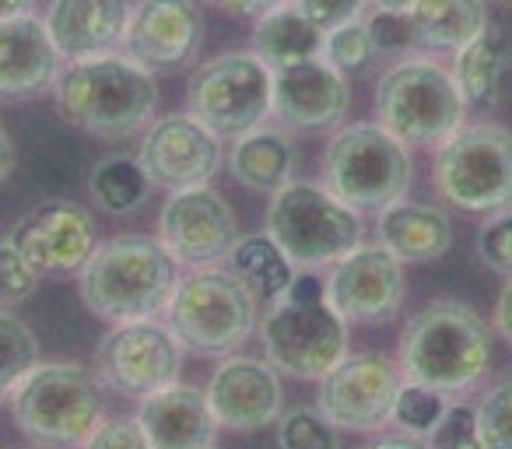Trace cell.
Instances as JSON below:
<instances>
[{
    "label": "cell",
    "mask_w": 512,
    "mask_h": 449,
    "mask_svg": "<svg viewBox=\"0 0 512 449\" xmlns=\"http://www.w3.org/2000/svg\"><path fill=\"white\" fill-rule=\"evenodd\" d=\"M137 421L151 449H214L221 428L207 404V390L179 383V379L141 397Z\"/></svg>",
    "instance_id": "obj_21"
},
{
    "label": "cell",
    "mask_w": 512,
    "mask_h": 449,
    "mask_svg": "<svg viewBox=\"0 0 512 449\" xmlns=\"http://www.w3.org/2000/svg\"><path fill=\"white\" fill-rule=\"evenodd\" d=\"M60 120L102 141L134 137L155 120L158 85L148 67L127 53H95L67 60L53 81Z\"/></svg>",
    "instance_id": "obj_1"
},
{
    "label": "cell",
    "mask_w": 512,
    "mask_h": 449,
    "mask_svg": "<svg viewBox=\"0 0 512 449\" xmlns=\"http://www.w3.org/2000/svg\"><path fill=\"white\" fill-rule=\"evenodd\" d=\"M397 365L411 383L463 393L488 372L491 330L467 302L435 299L407 320Z\"/></svg>",
    "instance_id": "obj_3"
},
{
    "label": "cell",
    "mask_w": 512,
    "mask_h": 449,
    "mask_svg": "<svg viewBox=\"0 0 512 449\" xmlns=\"http://www.w3.org/2000/svg\"><path fill=\"white\" fill-rule=\"evenodd\" d=\"M404 386V372L386 355H344L341 365L320 379V407L337 428L376 432L393 418V400Z\"/></svg>",
    "instance_id": "obj_14"
},
{
    "label": "cell",
    "mask_w": 512,
    "mask_h": 449,
    "mask_svg": "<svg viewBox=\"0 0 512 449\" xmlns=\"http://www.w3.org/2000/svg\"><path fill=\"white\" fill-rule=\"evenodd\" d=\"M327 299L344 323H386L404 302V267L383 243H362L330 267Z\"/></svg>",
    "instance_id": "obj_15"
},
{
    "label": "cell",
    "mask_w": 512,
    "mask_h": 449,
    "mask_svg": "<svg viewBox=\"0 0 512 449\" xmlns=\"http://www.w3.org/2000/svg\"><path fill=\"white\" fill-rule=\"evenodd\" d=\"M477 253L481 260L502 278H512V207L491 211L477 236Z\"/></svg>",
    "instance_id": "obj_37"
},
{
    "label": "cell",
    "mask_w": 512,
    "mask_h": 449,
    "mask_svg": "<svg viewBox=\"0 0 512 449\" xmlns=\"http://www.w3.org/2000/svg\"><path fill=\"white\" fill-rule=\"evenodd\" d=\"M495 330L498 337L512 344V278H505L502 292H498V302H495Z\"/></svg>",
    "instance_id": "obj_43"
},
{
    "label": "cell",
    "mask_w": 512,
    "mask_h": 449,
    "mask_svg": "<svg viewBox=\"0 0 512 449\" xmlns=\"http://www.w3.org/2000/svg\"><path fill=\"white\" fill-rule=\"evenodd\" d=\"M39 278H43V274L22 257V250H18L11 239H4V243H0V309L29 302L39 288Z\"/></svg>",
    "instance_id": "obj_36"
},
{
    "label": "cell",
    "mask_w": 512,
    "mask_h": 449,
    "mask_svg": "<svg viewBox=\"0 0 512 449\" xmlns=\"http://www.w3.org/2000/svg\"><path fill=\"white\" fill-rule=\"evenodd\" d=\"M256 299L239 274L225 267H193L179 278L165 320L186 351L204 358H225L239 351L256 330Z\"/></svg>",
    "instance_id": "obj_7"
},
{
    "label": "cell",
    "mask_w": 512,
    "mask_h": 449,
    "mask_svg": "<svg viewBox=\"0 0 512 449\" xmlns=\"http://www.w3.org/2000/svg\"><path fill=\"white\" fill-rule=\"evenodd\" d=\"M11 169H15V144H11V134L0 123V183L11 176Z\"/></svg>",
    "instance_id": "obj_44"
},
{
    "label": "cell",
    "mask_w": 512,
    "mask_h": 449,
    "mask_svg": "<svg viewBox=\"0 0 512 449\" xmlns=\"http://www.w3.org/2000/svg\"><path fill=\"white\" fill-rule=\"evenodd\" d=\"M46 29L64 60L113 53L130 25V0H50Z\"/></svg>",
    "instance_id": "obj_23"
},
{
    "label": "cell",
    "mask_w": 512,
    "mask_h": 449,
    "mask_svg": "<svg viewBox=\"0 0 512 449\" xmlns=\"http://www.w3.org/2000/svg\"><path fill=\"white\" fill-rule=\"evenodd\" d=\"M407 18L414 43L439 53H456L488 25L484 0H418Z\"/></svg>",
    "instance_id": "obj_28"
},
{
    "label": "cell",
    "mask_w": 512,
    "mask_h": 449,
    "mask_svg": "<svg viewBox=\"0 0 512 449\" xmlns=\"http://www.w3.org/2000/svg\"><path fill=\"white\" fill-rule=\"evenodd\" d=\"M148 176L141 162L127 155H109L88 172V193L106 214H134L148 200Z\"/></svg>",
    "instance_id": "obj_30"
},
{
    "label": "cell",
    "mask_w": 512,
    "mask_h": 449,
    "mask_svg": "<svg viewBox=\"0 0 512 449\" xmlns=\"http://www.w3.org/2000/svg\"><path fill=\"white\" fill-rule=\"evenodd\" d=\"M179 285V264L158 239L116 236L95 246L78 271L81 302L99 320H151L169 306Z\"/></svg>",
    "instance_id": "obj_2"
},
{
    "label": "cell",
    "mask_w": 512,
    "mask_h": 449,
    "mask_svg": "<svg viewBox=\"0 0 512 449\" xmlns=\"http://www.w3.org/2000/svg\"><path fill=\"white\" fill-rule=\"evenodd\" d=\"M295 4H299L302 15L320 25L323 32L337 29V25H344V22H355V18H362V8H365V0H295Z\"/></svg>",
    "instance_id": "obj_41"
},
{
    "label": "cell",
    "mask_w": 512,
    "mask_h": 449,
    "mask_svg": "<svg viewBox=\"0 0 512 449\" xmlns=\"http://www.w3.org/2000/svg\"><path fill=\"white\" fill-rule=\"evenodd\" d=\"M281 449H341V428L320 407H292L278 418Z\"/></svg>",
    "instance_id": "obj_33"
},
{
    "label": "cell",
    "mask_w": 512,
    "mask_h": 449,
    "mask_svg": "<svg viewBox=\"0 0 512 449\" xmlns=\"http://www.w3.org/2000/svg\"><path fill=\"white\" fill-rule=\"evenodd\" d=\"M428 449H484L477 435V418L470 404H449L439 425L425 435Z\"/></svg>",
    "instance_id": "obj_38"
},
{
    "label": "cell",
    "mask_w": 512,
    "mask_h": 449,
    "mask_svg": "<svg viewBox=\"0 0 512 449\" xmlns=\"http://www.w3.org/2000/svg\"><path fill=\"white\" fill-rule=\"evenodd\" d=\"M435 190L470 214L512 207V134L495 123L456 127L435 148Z\"/></svg>",
    "instance_id": "obj_10"
},
{
    "label": "cell",
    "mask_w": 512,
    "mask_h": 449,
    "mask_svg": "<svg viewBox=\"0 0 512 449\" xmlns=\"http://www.w3.org/2000/svg\"><path fill=\"white\" fill-rule=\"evenodd\" d=\"M267 232L302 271L334 267L365 243L362 211L337 200L323 183L292 179L271 193Z\"/></svg>",
    "instance_id": "obj_6"
},
{
    "label": "cell",
    "mask_w": 512,
    "mask_h": 449,
    "mask_svg": "<svg viewBox=\"0 0 512 449\" xmlns=\"http://www.w3.org/2000/svg\"><path fill=\"white\" fill-rule=\"evenodd\" d=\"M327 64H334L337 71H358L365 67V60L372 57V39H369V25L362 18L355 22H344L337 29H330L323 36V53H320Z\"/></svg>",
    "instance_id": "obj_35"
},
{
    "label": "cell",
    "mask_w": 512,
    "mask_h": 449,
    "mask_svg": "<svg viewBox=\"0 0 512 449\" xmlns=\"http://www.w3.org/2000/svg\"><path fill=\"white\" fill-rule=\"evenodd\" d=\"M348 106V78L323 57L271 71V113L285 130H302V134L327 130L344 120Z\"/></svg>",
    "instance_id": "obj_19"
},
{
    "label": "cell",
    "mask_w": 512,
    "mask_h": 449,
    "mask_svg": "<svg viewBox=\"0 0 512 449\" xmlns=\"http://www.w3.org/2000/svg\"><path fill=\"white\" fill-rule=\"evenodd\" d=\"M18 432L46 449H78L106 421V390L78 362L36 365L11 390Z\"/></svg>",
    "instance_id": "obj_4"
},
{
    "label": "cell",
    "mask_w": 512,
    "mask_h": 449,
    "mask_svg": "<svg viewBox=\"0 0 512 449\" xmlns=\"http://www.w3.org/2000/svg\"><path fill=\"white\" fill-rule=\"evenodd\" d=\"M39 274H74L95 250V218L74 200H43L11 232Z\"/></svg>",
    "instance_id": "obj_18"
},
{
    "label": "cell",
    "mask_w": 512,
    "mask_h": 449,
    "mask_svg": "<svg viewBox=\"0 0 512 449\" xmlns=\"http://www.w3.org/2000/svg\"><path fill=\"white\" fill-rule=\"evenodd\" d=\"M39 365V341L25 320L0 309V400Z\"/></svg>",
    "instance_id": "obj_31"
},
{
    "label": "cell",
    "mask_w": 512,
    "mask_h": 449,
    "mask_svg": "<svg viewBox=\"0 0 512 449\" xmlns=\"http://www.w3.org/2000/svg\"><path fill=\"white\" fill-rule=\"evenodd\" d=\"M207 404L221 428L253 432L281 418V376L267 358L225 355L207 383Z\"/></svg>",
    "instance_id": "obj_20"
},
{
    "label": "cell",
    "mask_w": 512,
    "mask_h": 449,
    "mask_svg": "<svg viewBox=\"0 0 512 449\" xmlns=\"http://www.w3.org/2000/svg\"><path fill=\"white\" fill-rule=\"evenodd\" d=\"M474 418L484 449H512V379L488 386V393L477 400Z\"/></svg>",
    "instance_id": "obj_34"
},
{
    "label": "cell",
    "mask_w": 512,
    "mask_h": 449,
    "mask_svg": "<svg viewBox=\"0 0 512 449\" xmlns=\"http://www.w3.org/2000/svg\"><path fill=\"white\" fill-rule=\"evenodd\" d=\"M228 271L239 274V281L253 292L260 309H271L295 281V264L274 243L271 232L267 236H239V243L228 253Z\"/></svg>",
    "instance_id": "obj_29"
},
{
    "label": "cell",
    "mask_w": 512,
    "mask_h": 449,
    "mask_svg": "<svg viewBox=\"0 0 512 449\" xmlns=\"http://www.w3.org/2000/svg\"><path fill=\"white\" fill-rule=\"evenodd\" d=\"M365 25H369L372 53H400L414 43L411 18L400 11H372Z\"/></svg>",
    "instance_id": "obj_39"
},
{
    "label": "cell",
    "mask_w": 512,
    "mask_h": 449,
    "mask_svg": "<svg viewBox=\"0 0 512 449\" xmlns=\"http://www.w3.org/2000/svg\"><path fill=\"white\" fill-rule=\"evenodd\" d=\"M228 169L246 190L278 193L285 183H292L295 172V144L278 127H253L242 137H235L228 151Z\"/></svg>",
    "instance_id": "obj_26"
},
{
    "label": "cell",
    "mask_w": 512,
    "mask_h": 449,
    "mask_svg": "<svg viewBox=\"0 0 512 449\" xmlns=\"http://www.w3.org/2000/svg\"><path fill=\"white\" fill-rule=\"evenodd\" d=\"M60 50L43 18L18 15L0 22V99H36L60 74Z\"/></svg>",
    "instance_id": "obj_22"
},
{
    "label": "cell",
    "mask_w": 512,
    "mask_h": 449,
    "mask_svg": "<svg viewBox=\"0 0 512 449\" xmlns=\"http://www.w3.org/2000/svg\"><path fill=\"white\" fill-rule=\"evenodd\" d=\"M179 365H183V344L176 341L169 323H158L155 316L113 323L95 355L102 386L134 400L176 383Z\"/></svg>",
    "instance_id": "obj_12"
},
{
    "label": "cell",
    "mask_w": 512,
    "mask_h": 449,
    "mask_svg": "<svg viewBox=\"0 0 512 449\" xmlns=\"http://www.w3.org/2000/svg\"><path fill=\"white\" fill-rule=\"evenodd\" d=\"M323 36L327 32L302 15L295 0H281L278 8L264 11L253 25V53L264 60L271 71L299 60H313L323 53Z\"/></svg>",
    "instance_id": "obj_27"
},
{
    "label": "cell",
    "mask_w": 512,
    "mask_h": 449,
    "mask_svg": "<svg viewBox=\"0 0 512 449\" xmlns=\"http://www.w3.org/2000/svg\"><path fill=\"white\" fill-rule=\"evenodd\" d=\"M186 113L235 141L271 116V67L253 50L218 53L186 81Z\"/></svg>",
    "instance_id": "obj_11"
},
{
    "label": "cell",
    "mask_w": 512,
    "mask_h": 449,
    "mask_svg": "<svg viewBox=\"0 0 512 449\" xmlns=\"http://www.w3.org/2000/svg\"><path fill=\"white\" fill-rule=\"evenodd\" d=\"M204 15L197 0H137L123 36V53L148 71H176L200 53Z\"/></svg>",
    "instance_id": "obj_17"
},
{
    "label": "cell",
    "mask_w": 512,
    "mask_h": 449,
    "mask_svg": "<svg viewBox=\"0 0 512 449\" xmlns=\"http://www.w3.org/2000/svg\"><path fill=\"white\" fill-rule=\"evenodd\" d=\"M446 407H449V393L432 390V386H425V383H411V379H404L397 400H393V418L390 421L404 435L425 439V435L439 425V418L446 414Z\"/></svg>",
    "instance_id": "obj_32"
},
{
    "label": "cell",
    "mask_w": 512,
    "mask_h": 449,
    "mask_svg": "<svg viewBox=\"0 0 512 449\" xmlns=\"http://www.w3.org/2000/svg\"><path fill=\"white\" fill-rule=\"evenodd\" d=\"M369 4H372V11H400V15H407L418 0H369Z\"/></svg>",
    "instance_id": "obj_47"
},
{
    "label": "cell",
    "mask_w": 512,
    "mask_h": 449,
    "mask_svg": "<svg viewBox=\"0 0 512 449\" xmlns=\"http://www.w3.org/2000/svg\"><path fill=\"white\" fill-rule=\"evenodd\" d=\"M36 0H0V22L4 18H18V15H32Z\"/></svg>",
    "instance_id": "obj_46"
},
{
    "label": "cell",
    "mask_w": 512,
    "mask_h": 449,
    "mask_svg": "<svg viewBox=\"0 0 512 449\" xmlns=\"http://www.w3.org/2000/svg\"><path fill=\"white\" fill-rule=\"evenodd\" d=\"M369 449H428V446L414 439V435H386V439L372 442Z\"/></svg>",
    "instance_id": "obj_45"
},
{
    "label": "cell",
    "mask_w": 512,
    "mask_h": 449,
    "mask_svg": "<svg viewBox=\"0 0 512 449\" xmlns=\"http://www.w3.org/2000/svg\"><path fill=\"white\" fill-rule=\"evenodd\" d=\"M512 71V43L498 25H484L467 46L456 50L453 81L467 106L491 109L502 102L505 78Z\"/></svg>",
    "instance_id": "obj_25"
},
{
    "label": "cell",
    "mask_w": 512,
    "mask_h": 449,
    "mask_svg": "<svg viewBox=\"0 0 512 449\" xmlns=\"http://www.w3.org/2000/svg\"><path fill=\"white\" fill-rule=\"evenodd\" d=\"M260 337L267 362L295 379H323L348 355V323L313 274H295L292 288L264 313Z\"/></svg>",
    "instance_id": "obj_5"
},
{
    "label": "cell",
    "mask_w": 512,
    "mask_h": 449,
    "mask_svg": "<svg viewBox=\"0 0 512 449\" xmlns=\"http://www.w3.org/2000/svg\"><path fill=\"white\" fill-rule=\"evenodd\" d=\"M502 4H512V0H502Z\"/></svg>",
    "instance_id": "obj_48"
},
{
    "label": "cell",
    "mask_w": 512,
    "mask_h": 449,
    "mask_svg": "<svg viewBox=\"0 0 512 449\" xmlns=\"http://www.w3.org/2000/svg\"><path fill=\"white\" fill-rule=\"evenodd\" d=\"M137 162L148 183L162 190L211 183V176L221 169V137L207 130L197 116L169 113L162 120H151Z\"/></svg>",
    "instance_id": "obj_16"
},
{
    "label": "cell",
    "mask_w": 512,
    "mask_h": 449,
    "mask_svg": "<svg viewBox=\"0 0 512 449\" xmlns=\"http://www.w3.org/2000/svg\"><path fill=\"white\" fill-rule=\"evenodd\" d=\"M379 243L400 260V264H425L439 260L453 246V225L449 214L435 204L421 200H393L379 211Z\"/></svg>",
    "instance_id": "obj_24"
},
{
    "label": "cell",
    "mask_w": 512,
    "mask_h": 449,
    "mask_svg": "<svg viewBox=\"0 0 512 449\" xmlns=\"http://www.w3.org/2000/svg\"><path fill=\"white\" fill-rule=\"evenodd\" d=\"M81 449H151V442L137 418H116L102 421Z\"/></svg>",
    "instance_id": "obj_40"
},
{
    "label": "cell",
    "mask_w": 512,
    "mask_h": 449,
    "mask_svg": "<svg viewBox=\"0 0 512 449\" xmlns=\"http://www.w3.org/2000/svg\"><path fill=\"white\" fill-rule=\"evenodd\" d=\"M214 8L228 11V15H239V18H260L264 11L278 8L281 0H211Z\"/></svg>",
    "instance_id": "obj_42"
},
{
    "label": "cell",
    "mask_w": 512,
    "mask_h": 449,
    "mask_svg": "<svg viewBox=\"0 0 512 449\" xmlns=\"http://www.w3.org/2000/svg\"><path fill=\"white\" fill-rule=\"evenodd\" d=\"M158 243L183 267H214L228 260L239 243V225L214 186H183L169 190L158 214Z\"/></svg>",
    "instance_id": "obj_13"
},
{
    "label": "cell",
    "mask_w": 512,
    "mask_h": 449,
    "mask_svg": "<svg viewBox=\"0 0 512 449\" xmlns=\"http://www.w3.org/2000/svg\"><path fill=\"white\" fill-rule=\"evenodd\" d=\"M323 186L355 211H383L411 186V151L383 123H351L323 151Z\"/></svg>",
    "instance_id": "obj_9"
},
{
    "label": "cell",
    "mask_w": 512,
    "mask_h": 449,
    "mask_svg": "<svg viewBox=\"0 0 512 449\" xmlns=\"http://www.w3.org/2000/svg\"><path fill=\"white\" fill-rule=\"evenodd\" d=\"M467 102L453 71L428 57H407L386 67L376 85V116L407 148H439L456 127H463Z\"/></svg>",
    "instance_id": "obj_8"
}]
</instances>
